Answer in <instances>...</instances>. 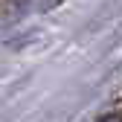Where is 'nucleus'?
Listing matches in <instances>:
<instances>
[{
	"label": "nucleus",
	"instance_id": "obj_1",
	"mask_svg": "<svg viewBox=\"0 0 122 122\" xmlns=\"http://www.w3.org/2000/svg\"><path fill=\"white\" fill-rule=\"evenodd\" d=\"M105 122H116V116H108V119H105Z\"/></svg>",
	"mask_w": 122,
	"mask_h": 122
}]
</instances>
